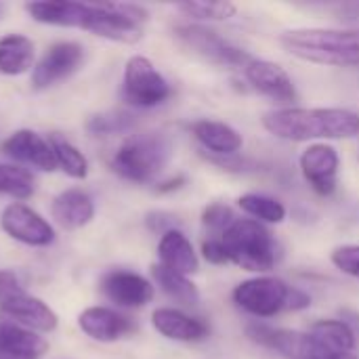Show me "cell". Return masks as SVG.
<instances>
[{
	"label": "cell",
	"mask_w": 359,
	"mask_h": 359,
	"mask_svg": "<svg viewBox=\"0 0 359 359\" xmlns=\"http://www.w3.org/2000/svg\"><path fill=\"white\" fill-rule=\"evenodd\" d=\"M263 126L284 141L351 139L359 135V116L343 107H282L267 111Z\"/></svg>",
	"instance_id": "cell-1"
},
{
	"label": "cell",
	"mask_w": 359,
	"mask_h": 359,
	"mask_svg": "<svg viewBox=\"0 0 359 359\" xmlns=\"http://www.w3.org/2000/svg\"><path fill=\"white\" fill-rule=\"evenodd\" d=\"M280 42L290 55L303 61L334 67H359V27L288 29L280 36Z\"/></svg>",
	"instance_id": "cell-2"
},
{
	"label": "cell",
	"mask_w": 359,
	"mask_h": 359,
	"mask_svg": "<svg viewBox=\"0 0 359 359\" xmlns=\"http://www.w3.org/2000/svg\"><path fill=\"white\" fill-rule=\"evenodd\" d=\"M221 240L229 261L246 271H269L278 261V246L259 221L240 219L223 233Z\"/></svg>",
	"instance_id": "cell-3"
},
{
	"label": "cell",
	"mask_w": 359,
	"mask_h": 359,
	"mask_svg": "<svg viewBox=\"0 0 359 359\" xmlns=\"http://www.w3.org/2000/svg\"><path fill=\"white\" fill-rule=\"evenodd\" d=\"M170 143L160 135H137L120 145L111 158V168L133 183L151 181L168 162Z\"/></svg>",
	"instance_id": "cell-4"
},
{
	"label": "cell",
	"mask_w": 359,
	"mask_h": 359,
	"mask_svg": "<svg viewBox=\"0 0 359 359\" xmlns=\"http://www.w3.org/2000/svg\"><path fill=\"white\" fill-rule=\"evenodd\" d=\"M0 311L34 332H53L57 328V313L32 297L13 271H0Z\"/></svg>",
	"instance_id": "cell-5"
},
{
	"label": "cell",
	"mask_w": 359,
	"mask_h": 359,
	"mask_svg": "<svg viewBox=\"0 0 359 359\" xmlns=\"http://www.w3.org/2000/svg\"><path fill=\"white\" fill-rule=\"evenodd\" d=\"M147 13L137 4H90L84 29L122 44H135L143 36Z\"/></svg>",
	"instance_id": "cell-6"
},
{
	"label": "cell",
	"mask_w": 359,
	"mask_h": 359,
	"mask_svg": "<svg viewBox=\"0 0 359 359\" xmlns=\"http://www.w3.org/2000/svg\"><path fill=\"white\" fill-rule=\"evenodd\" d=\"M170 95V86L154 63L141 55L130 57L124 67V99L135 107H156Z\"/></svg>",
	"instance_id": "cell-7"
},
{
	"label": "cell",
	"mask_w": 359,
	"mask_h": 359,
	"mask_svg": "<svg viewBox=\"0 0 359 359\" xmlns=\"http://www.w3.org/2000/svg\"><path fill=\"white\" fill-rule=\"evenodd\" d=\"M290 286L280 278H255L242 282L233 290V301L240 309L257 316V318H271L286 309Z\"/></svg>",
	"instance_id": "cell-8"
},
{
	"label": "cell",
	"mask_w": 359,
	"mask_h": 359,
	"mask_svg": "<svg viewBox=\"0 0 359 359\" xmlns=\"http://www.w3.org/2000/svg\"><path fill=\"white\" fill-rule=\"evenodd\" d=\"M177 38L189 50H194L202 59L217 63V65L246 67L252 61V57L246 50L233 46L223 36H219L217 32L202 27V25H181V27H177Z\"/></svg>",
	"instance_id": "cell-9"
},
{
	"label": "cell",
	"mask_w": 359,
	"mask_h": 359,
	"mask_svg": "<svg viewBox=\"0 0 359 359\" xmlns=\"http://www.w3.org/2000/svg\"><path fill=\"white\" fill-rule=\"evenodd\" d=\"M0 227L8 238L27 246H48L55 240V229L48 221L21 202H13L2 210Z\"/></svg>",
	"instance_id": "cell-10"
},
{
	"label": "cell",
	"mask_w": 359,
	"mask_h": 359,
	"mask_svg": "<svg viewBox=\"0 0 359 359\" xmlns=\"http://www.w3.org/2000/svg\"><path fill=\"white\" fill-rule=\"evenodd\" d=\"M84 59V48L78 42H57L53 44L32 72L34 88H48L67 76H72Z\"/></svg>",
	"instance_id": "cell-11"
},
{
	"label": "cell",
	"mask_w": 359,
	"mask_h": 359,
	"mask_svg": "<svg viewBox=\"0 0 359 359\" xmlns=\"http://www.w3.org/2000/svg\"><path fill=\"white\" fill-rule=\"evenodd\" d=\"M244 76L257 93H261L263 97H269L276 103H290L297 99L292 78L286 74L284 67H280L273 61L252 59L244 67Z\"/></svg>",
	"instance_id": "cell-12"
},
{
	"label": "cell",
	"mask_w": 359,
	"mask_h": 359,
	"mask_svg": "<svg viewBox=\"0 0 359 359\" xmlns=\"http://www.w3.org/2000/svg\"><path fill=\"white\" fill-rule=\"evenodd\" d=\"M301 170L307 183L320 194L330 196L337 189L339 154L332 145L313 143L301 154Z\"/></svg>",
	"instance_id": "cell-13"
},
{
	"label": "cell",
	"mask_w": 359,
	"mask_h": 359,
	"mask_svg": "<svg viewBox=\"0 0 359 359\" xmlns=\"http://www.w3.org/2000/svg\"><path fill=\"white\" fill-rule=\"evenodd\" d=\"M0 149L11 160H17L21 164H29L34 168H40V170L53 172L57 168V160H55V154L50 149V143L44 141L38 133L27 130V128L17 130L8 139H4Z\"/></svg>",
	"instance_id": "cell-14"
},
{
	"label": "cell",
	"mask_w": 359,
	"mask_h": 359,
	"mask_svg": "<svg viewBox=\"0 0 359 359\" xmlns=\"http://www.w3.org/2000/svg\"><path fill=\"white\" fill-rule=\"evenodd\" d=\"M103 294L120 307H143L154 299V286L133 271H109L101 282Z\"/></svg>",
	"instance_id": "cell-15"
},
{
	"label": "cell",
	"mask_w": 359,
	"mask_h": 359,
	"mask_svg": "<svg viewBox=\"0 0 359 359\" xmlns=\"http://www.w3.org/2000/svg\"><path fill=\"white\" fill-rule=\"evenodd\" d=\"M78 326L86 337L99 343H114L126 337L133 330V324L114 309L107 307H88L80 313Z\"/></svg>",
	"instance_id": "cell-16"
},
{
	"label": "cell",
	"mask_w": 359,
	"mask_h": 359,
	"mask_svg": "<svg viewBox=\"0 0 359 359\" xmlns=\"http://www.w3.org/2000/svg\"><path fill=\"white\" fill-rule=\"evenodd\" d=\"M46 347V341L34 330L8 320L0 322V359H40Z\"/></svg>",
	"instance_id": "cell-17"
},
{
	"label": "cell",
	"mask_w": 359,
	"mask_h": 359,
	"mask_svg": "<svg viewBox=\"0 0 359 359\" xmlns=\"http://www.w3.org/2000/svg\"><path fill=\"white\" fill-rule=\"evenodd\" d=\"M151 324L154 328L170 339V341H181V343H196L208 337V326L196 318L185 316L179 309L170 307H160L151 313Z\"/></svg>",
	"instance_id": "cell-18"
},
{
	"label": "cell",
	"mask_w": 359,
	"mask_h": 359,
	"mask_svg": "<svg viewBox=\"0 0 359 359\" xmlns=\"http://www.w3.org/2000/svg\"><path fill=\"white\" fill-rule=\"evenodd\" d=\"M158 257H160V265L181 273V276H191L198 271L200 263H198V255L191 246V242L179 231V229H168L162 233L160 244H158Z\"/></svg>",
	"instance_id": "cell-19"
},
{
	"label": "cell",
	"mask_w": 359,
	"mask_h": 359,
	"mask_svg": "<svg viewBox=\"0 0 359 359\" xmlns=\"http://www.w3.org/2000/svg\"><path fill=\"white\" fill-rule=\"evenodd\" d=\"M25 11L29 13V17L38 23H46V25H61V27H82L88 19L90 13V4H82V2H27Z\"/></svg>",
	"instance_id": "cell-20"
},
{
	"label": "cell",
	"mask_w": 359,
	"mask_h": 359,
	"mask_svg": "<svg viewBox=\"0 0 359 359\" xmlns=\"http://www.w3.org/2000/svg\"><path fill=\"white\" fill-rule=\"evenodd\" d=\"M50 215L63 229H80L93 221L95 204L88 194L80 189H67L53 200Z\"/></svg>",
	"instance_id": "cell-21"
},
{
	"label": "cell",
	"mask_w": 359,
	"mask_h": 359,
	"mask_svg": "<svg viewBox=\"0 0 359 359\" xmlns=\"http://www.w3.org/2000/svg\"><path fill=\"white\" fill-rule=\"evenodd\" d=\"M196 139L217 156H236L242 149V135L225 122L200 120L191 126Z\"/></svg>",
	"instance_id": "cell-22"
},
{
	"label": "cell",
	"mask_w": 359,
	"mask_h": 359,
	"mask_svg": "<svg viewBox=\"0 0 359 359\" xmlns=\"http://www.w3.org/2000/svg\"><path fill=\"white\" fill-rule=\"evenodd\" d=\"M34 63V42L21 34L0 38V74L19 76Z\"/></svg>",
	"instance_id": "cell-23"
},
{
	"label": "cell",
	"mask_w": 359,
	"mask_h": 359,
	"mask_svg": "<svg viewBox=\"0 0 359 359\" xmlns=\"http://www.w3.org/2000/svg\"><path fill=\"white\" fill-rule=\"evenodd\" d=\"M313 341L332 353H351L355 349V330L343 320H320L311 326Z\"/></svg>",
	"instance_id": "cell-24"
},
{
	"label": "cell",
	"mask_w": 359,
	"mask_h": 359,
	"mask_svg": "<svg viewBox=\"0 0 359 359\" xmlns=\"http://www.w3.org/2000/svg\"><path fill=\"white\" fill-rule=\"evenodd\" d=\"M151 276L154 280L158 282V286L170 297L175 299L177 303H183V305H198L200 301V292L196 288L194 282H189L185 276L181 273H175L162 265H154L151 267Z\"/></svg>",
	"instance_id": "cell-25"
},
{
	"label": "cell",
	"mask_w": 359,
	"mask_h": 359,
	"mask_svg": "<svg viewBox=\"0 0 359 359\" xmlns=\"http://www.w3.org/2000/svg\"><path fill=\"white\" fill-rule=\"evenodd\" d=\"M50 149L55 154L57 166H61V170L72 177V179H84L88 175V160L84 158V154L72 145L65 137L61 135H50L48 137Z\"/></svg>",
	"instance_id": "cell-26"
},
{
	"label": "cell",
	"mask_w": 359,
	"mask_h": 359,
	"mask_svg": "<svg viewBox=\"0 0 359 359\" xmlns=\"http://www.w3.org/2000/svg\"><path fill=\"white\" fill-rule=\"evenodd\" d=\"M240 208L244 212H248L250 217L259 219V221H267V223H282L286 219V208L282 202L267 198V196H259V194H246L238 200Z\"/></svg>",
	"instance_id": "cell-27"
},
{
	"label": "cell",
	"mask_w": 359,
	"mask_h": 359,
	"mask_svg": "<svg viewBox=\"0 0 359 359\" xmlns=\"http://www.w3.org/2000/svg\"><path fill=\"white\" fill-rule=\"evenodd\" d=\"M0 194L25 200L34 194V179L21 166L0 164Z\"/></svg>",
	"instance_id": "cell-28"
},
{
	"label": "cell",
	"mask_w": 359,
	"mask_h": 359,
	"mask_svg": "<svg viewBox=\"0 0 359 359\" xmlns=\"http://www.w3.org/2000/svg\"><path fill=\"white\" fill-rule=\"evenodd\" d=\"M135 124V118L128 111H105L97 114L88 120L86 128L95 137H107L116 133H124Z\"/></svg>",
	"instance_id": "cell-29"
},
{
	"label": "cell",
	"mask_w": 359,
	"mask_h": 359,
	"mask_svg": "<svg viewBox=\"0 0 359 359\" xmlns=\"http://www.w3.org/2000/svg\"><path fill=\"white\" fill-rule=\"evenodd\" d=\"M179 8L194 19H208V21H223L236 15V4L231 2H183Z\"/></svg>",
	"instance_id": "cell-30"
},
{
	"label": "cell",
	"mask_w": 359,
	"mask_h": 359,
	"mask_svg": "<svg viewBox=\"0 0 359 359\" xmlns=\"http://www.w3.org/2000/svg\"><path fill=\"white\" fill-rule=\"evenodd\" d=\"M202 223L204 227L212 229V231H227L233 223H236V217H233V210L221 202H215L210 206L204 208L202 212Z\"/></svg>",
	"instance_id": "cell-31"
},
{
	"label": "cell",
	"mask_w": 359,
	"mask_h": 359,
	"mask_svg": "<svg viewBox=\"0 0 359 359\" xmlns=\"http://www.w3.org/2000/svg\"><path fill=\"white\" fill-rule=\"evenodd\" d=\"M332 263L337 269H341L343 273L351 276V278H358L359 280V246H339L334 252H332Z\"/></svg>",
	"instance_id": "cell-32"
},
{
	"label": "cell",
	"mask_w": 359,
	"mask_h": 359,
	"mask_svg": "<svg viewBox=\"0 0 359 359\" xmlns=\"http://www.w3.org/2000/svg\"><path fill=\"white\" fill-rule=\"evenodd\" d=\"M202 255H204V259H206L208 263H212V265H223V263L229 261L223 240H206V242L202 244Z\"/></svg>",
	"instance_id": "cell-33"
},
{
	"label": "cell",
	"mask_w": 359,
	"mask_h": 359,
	"mask_svg": "<svg viewBox=\"0 0 359 359\" xmlns=\"http://www.w3.org/2000/svg\"><path fill=\"white\" fill-rule=\"evenodd\" d=\"M309 305H311V299H309L305 292H301V290H297V288L290 290L286 311H301V309H307Z\"/></svg>",
	"instance_id": "cell-34"
},
{
	"label": "cell",
	"mask_w": 359,
	"mask_h": 359,
	"mask_svg": "<svg viewBox=\"0 0 359 359\" xmlns=\"http://www.w3.org/2000/svg\"><path fill=\"white\" fill-rule=\"evenodd\" d=\"M185 183V179L183 177H177V179H172V181H168V183H164L162 187H158V191H172V189H179L181 185Z\"/></svg>",
	"instance_id": "cell-35"
},
{
	"label": "cell",
	"mask_w": 359,
	"mask_h": 359,
	"mask_svg": "<svg viewBox=\"0 0 359 359\" xmlns=\"http://www.w3.org/2000/svg\"><path fill=\"white\" fill-rule=\"evenodd\" d=\"M326 359H358L355 355H351V353H332V355H328Z\"/></svg>",
	"instance_id": "cell-36"
}]
</instances>
